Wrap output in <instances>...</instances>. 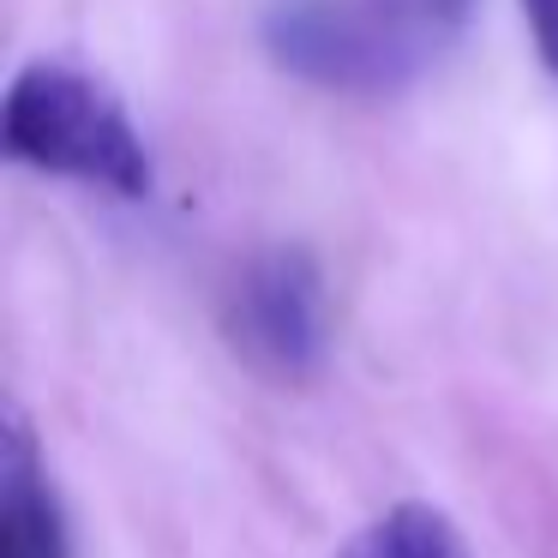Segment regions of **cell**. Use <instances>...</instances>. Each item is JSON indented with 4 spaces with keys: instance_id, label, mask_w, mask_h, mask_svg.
Instances as JSON below:
<instances>
[{
    "instance_id": "cell-1",
    "label": "cell",
    "mask_w": 558,
    "mask_h": 558,
    "mask_svg": "<svg viewBox=\"0 0 558 558\" xmlns=\"http://www.w3.org/2000/svg\"><path fill=\"white\" fill-rule=\"evenodd\" d=\"M0 150L19 169L78 181L109 198H145L157 162L126 97L78 61H31L0 102Z\"/></svg>"
},
{
    "instance_id": "cell-2",
    "label": "cell",
    "mask_w": 558,
    "mask_h": 558,
    "mask_svg": "<svg viewBox=\"0 0 558 558\" xmlns=\"http://www.w3.org/2000/svg\"><path fill=\"white\" fill-rule=\"evenodd\" d=\"M222 337L270 385H306L330 354V294L306 246L246 258L222 294Z\"/></svg>"
},
{
    "instance_id": "cell-3",
    "label": "cell",
    "mask_w": 558,
    "mask_h": 558,
    "mask_svg": "<svg viewBox=\"0 0 558 558\" xmlns=\"http://www.w3.org/2000/svg\"><path fill=\"white\" fill-rule=\"evenodd\" d=\"M265 49L282 73L342 97H385L414 73V37L397 13L366 0H277Z\"/></svg>"
},
{
    "instance_id": "cell-4",
    "label": "cell",
    "mask_w": 558,
    "mask_h": 558,
    "mask_svg": "<svg viewBox=\"0 0 558 558\" xmlns=\"http://www.w3.org/2000/svg\"><path fill=\"white\" fill-rule=\"evenodd\" d=\"M0 558H73L61 493L25 409H7L0 433Z\"/></svg>"
},
{
    "instance_id": "cell-5",
    "label": "cell",
    "mask_w": 558,
    "mask_h": 558,
    "mask_svg": "<svg viewBox=\"0 0 558 558\" xmlns=\"http://www.w3.org/2000/svg\"><path fill=\"white\" fill-rule=\"evenodd\" d=\"M342 558H469V541H462V529L438 505L402 498L385 517L366 522V529L342 546Z\"/></svg>"
},
{
    "instance_id": "cell-6",
    "label": "cell",
    "mask_w": 558,
    "mask_h": 558,
    "mask_svg": "<svg viewBox=\"0 0 558 558\" xmlns=\"http://www.w3.org/2000/svg\"><path fill=\"white\" fill-rule=\"evenodd\" d=\"M522 19L534 31V54H541V66L558 85V0H522Z\"/></svg>"
},
{
    "instance_id": "cell-7",
    "label": "cell",
    "mask_w": 558,
    "mask_h": 558,
    "mask_svg": "<svg viewBox=\"0 0 558 558\" xmlns=\"http://www.w3.org/2000/svg\"><path fill=\"white\" fill-rule=\"evenodd\" d=\"M433 7H445V13H457V7H462V0H433Z\"/></svg>"
}]
</instances>
